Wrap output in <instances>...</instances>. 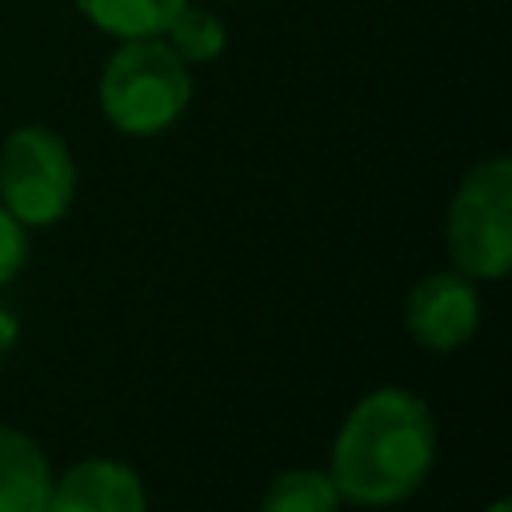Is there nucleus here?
<instances>
[{
    "label": "nucleus",
    "instance_id": "f257e3e1",
    "mask_svg": "<svg viewBox=\"0 0 512 512\" xmlns=\"http://www.w3.org/2000/svg\"><path fill=\"white\" fill-rule=\"evenodd\" d=\"M432 456L436 428L428 404L404 388H380L340 424L332 484L356 504H392L424 484Z\"/></svg>",
    "mask_w": 512,
    "mask_h": 512
},
{
    "label": "nucleus",
    "instance_id": "ddd939ff",
    "mask_svg": "<svg viewBox=\"0 0 512 512\" xmlns=\"http://www.w3.org/2000/svg\"><path fill=\"white\" fill-rule=\"evenodd\" d=\"M488 512H508V500H496V504H492Z\"/></svg>",
    "mask_w": 512,
    "mask_h": 512
},
{
    "label": "nucleus",
    "instance_id": "423d86ee",
    "mask_svg": "<svg viewBox=\"0 0 512 512\" xmlns=\"http://www.w3.org/2000/svg\"><path fill=\"white\" fill-rule=\"evenodd\" d=\"M48 512H144V488L120 460H84L52 484Z\"/></svg>",
    "mask_w": 512,
    "mask_h": 512
},
{
    "label": "nucleus",
    "instance_id": "9b49d317",
    "mask_svg": "<svg viewBox=\"0 0 512 512\" xmlns=\"http://www.w3.org/2000/svg\"><path fill=\"white\" fill-rule=\"evenodd\" d=\"M24 252H28V240H24V224L0 204V284H8L20 264H24Z\"/></svg>",
    "mask_w": 512,
    "mask_h": 512
},
{
    "label": "nucleus",
    "instance_id": "1a4fd4ad",
    "mask_svg": "<svg viewBox=\"0 0 512 512\" xmlns=\"http://www.w3.org/2000/svg\"><path fill=\"white\" fill-rule=\"evenodd\" d=\"M336 508H340V492L332 476L312 472V468L276 476L260 504V512H336Z\"/></svg>",
    "mask_w": 512,
    "mask_h": 512
},
{
    "label": "nucleus",
    "instance_id": "9d476101",
    "mask_svg": "<svg viewBox=\"0 0 512 512\" xmlns=\"http://www.w3.org/2000/svg\"><path fill=\"white\" fill-rule=\"evenodd\" d=\"M164 36H168V48L184 64H208L228 44V28L220 24V16H212L208 8H192V4H184L172 16V24L164 28Z\"/></svg>",
    "mask_w": 512,
    "mask_h": 512
},
{
    "label": "nucleus",
    "instance_id": "7ed1b4c3",
    "mask_svg": "<svg viewBox=\"0 0 512 512\" xmlns=\"http://www.w3.org/2000/svg\"><path fill=\"white\" fill-rule=\"evenodd\" d=\"M448 248L464 276L500 280L512 268V164L504 156L460 180L448 208Z\"/></svg>",
    "mask_w": 512,
    "mask_h": 512
},
{
    "label": "nucleus",
    "instance_id": "6e6552de",
    "mask_svg": "<svg viewBox=\"0 0 512 512\" xmlns=\"http://www.w3.org/2000/svg\"><path fill=\"white\" fill-rule=\"evenodd\" d=\"M188 0H76V8L108 36L120 40H144V36H164L172 16Z\"/></svg>",
    "mask_w": 512,
    "mask_h": 512
},
{
    "label": "nucleus",
    "instance_id": "0eeeda50",
    "mask_svg": "<svg viewBox=\"0 0 512 512\" xmlns=\"http://www.w3.org/2000/svg\"><path fill=\"white\" fill-rule=\"evenodd\" d=\"M52 472L36 440L0 428V512H48Z\"/></svg>",
    "mask_w": 512,
    "mask_h": 512
},
{
    "label": "nucleus",
    "instance_id": "f03ea898",
    "mask_svg": "<svg viewBox=\"0 0 512 512\" xmlns=\"http://www.w3.org/2000/svg\"><path fill=\"white\" fill-rule=\"evenodd\" d=\"M192 100L188 64L160 36L124 40L100 76V108L128 136H156L180 120Z\"/></svg>",
    "mask_w": 512,
    "mask_h": 512
},
{
    "label": "nucleus",
    "instance_id": "39448f33",
    "mask_svg": "<svg viewBox=\"0 0 512 512\" xmlns=\"http://www.w3.org/2000/svg\"><path fill=\"white\" fill-rule=\"evenodd\" d=\"M404 324H408V332L424 348L452 352V348H460L476 332V324H480V296H476V288L464 276L436 272V276L420 280L408 292Z\"/></svg>",
    "mask_w": 512,
    "mask_h": 512
},
{
    "label": "nucleus",
    "instance_id": "20e7f679",
    "mask_svg": "<svg viewBox=\"0 0 512 512\" xmlns=\"http://www.w3.org/2000/svg\"><path fill=\"white\" fill-rule=\"evenodd\" d=\"M76 192L68 144L40 124L16 128L0 148V204L20 224H56Z\"/></svg>",
    "mask_w": 512,
    "mask_h": 512
},
{
    "label": "nucleus",
    "instance_id": "f8f14e48",
    "mask_svg": "<svg viewBox=\"0 0 512 512\" xmlns=\"http://www.w3.org/2000/svg\"><path fill=\"white\" fill-rule=\"evenodd\" d=\"M0 328H8V316H4V312H0ZM8 340H12V332H4V336H0V356H4V348H8Z\"/></svg>",
    "mask_w": 512,
    "mask_h": 512
}]
</instances>
